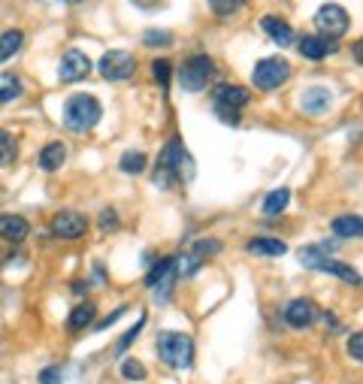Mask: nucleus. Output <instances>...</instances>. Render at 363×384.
Returning <instances> with one entry per match:
<instances>
[{"label": "nucleus", "mask_w": 363, "mask_h": 384, "mask_svg": "<svg viewBox=\"0 0 363 384\" xmlns=\"http://www.w3.org/2000/svg\"><path fill=\"white\" fill-rule=\"evenodd\" d=\"M143 43L148 46V49H158V46H173V34L170 30H146L143 34Z\"/></svg>", "instance_id": "29"}, {"label": "nucleus", "mask_w": 363, "mask_h": 384, "mask_svg": "<svg viewBox=\"0 0 363 384\" xmlns=\"http://www.w3.org/2000/svg\"><path fill=\"white\" fill-rule=\"evenodd\" d=\"M18 158V139L9 130H0V169L13 167Z\"/></svg>", "instance_id": "25"}, {"label": "nucleus", "mask_w": 363, "mask_h": 384, "mask_svg": "<svg viewBox=\"0 0 363 384\" xmlns=\"http://www.w3.org/2000/svg\"><path fill=\"white\" fill-rule=\"evenodd\" d=\"M246 251L248 255H257V257H281L288 251V245L276 236H255V239H248Z\"/></svg>", "instance_id": "16"}, {"label": "nucleus", "mask_w": 363, "mask_h": 384, "mask_svg": "<svg viewBox=\"0 0 363 384\" xmlns=\"http://www.w3.org/2000/svg\"><path fill=\"white\" fill-rule=\"evenodd\" d=\"M242 6H246V0H209V9H212V13H215L218 18L234 15V13H239Z\"/></svg>", "instance_id": "27"}, {"label": "nucleus", "mask_w": 363, "mask_h": 384, "mask_svg": "<svg viewBox=\"0 0 363 384\" xmlns=\"http://www.w3.org/2000/svg\"><path fill=\"white\" fill-rule=\"evenodd\" d=\"M103 118V106L94 94H73L64 103V127L70 134H88Z\"/></svg>", "instance_id": "2"}, {"label": "nucleus", "mask_w": 363, "mask_h": 384, "mask_svg": "<svg viewBox=\"0 0 363 384\" xmlns=\"http://www.w3.org/2000/svg\"><path fill=\"white\" fill-rule=\"evenodd\" d=\"M91 73V58L85 52H79V49H67L64 58H60L58 64V82H79V79H85Z\"/></svg>", "instance_id": "9"}, {"label": "nucleus", "mask_w": 363, "mask_h": 384, "mask_svg": "<svg viewBox=\"0 0 363 384\" xmlns=\"http://www.w3.org/2000/svg\"><path fill=\"white\" fill-rule=\"evenodd\" d=\"M151 76H155V82H160V88H170V76H173V64L170 60H155L151 64Z\"/></svg>", "instance_id": "30"}, {"label": "nucleus", "mask_w": 363, "mask_h": 384, "mask_svg": "<svg viewBox=\"0 0 363 384\" xmlns=\"http://www.w3.org/2000/svg\"><path fill=\"white\" fill-rule=\"evenodd\" d=\"M60 381H64V372H60L58 366L39 372V384H60Z\"/></svg>", "instance_id": "33"}, {"label": "nucleus", "mask_w": 363, "mask_h": 384, "mask_svg": "<svg viewBox=\"0 0 363 384\" xmlns=\"http://www.w3.org/2000/svg\"><path fill=\"white\" fill-rule=\"evenodd\" d=\"M348 354H351V360H355V363L363 360V336H360V333H355V336L348 339Z\"/></svg>", "instance_id": "31"}, {"label": "nucleus", "mask_w": 363, "mask_h": 384, "mask_svg": "<svg viewBox=\"0 0 363 384\" xmlns=\"http://www.w3.org/2000/svg\"><path fill=\"white\" fill-rule=\"evenodd\" d=\"M191 179H194V158L188 155L185 143L176 136V139H170L164 151L158 155V169H155V176H151V181H155V188L170 191L173 185H179V181L185 185Z\"/></svg>", "instance_id": "1"}, {"label": "nucleus", "mask_w": 363, "mask_h": 384, "mask_svg": "<svg viewBox=\"0 0 363 384\" xmlns=\"http://www.w3.org/2000/svg\"><path fill=\"white\" fill-rule=\"evenodd\" d=\"M64 4H82V0H64Z\"/></svg>", "instance_id": "38"}, {"label": "nucleus", "mask_w": 363, "mask_h": 384, "mask_svg": "<svg viewBox=\"0 0 363 384\" xmlns=\"http://www.w3.org/2000/svg\"><path fill=\"white\" fill-rule=\"evenodd\" d=\"M315 27H318V37L321 39H327V43H333V39H339V37H345L348 34V27H351V15H348V9L345 6H339V4H324L315 13Z\"/></svg>", "instance_id": "6"}, {"label": "nucleus", "mask_w": 363, "mask_h": 384, "mask_svg": "<svg viewBox=\"0 0 363 384\" xmlns=\"http://www.w3.org/2000/svg\"><path fill=\"white\" fill-rule=\"evenodd\" d=\"M85 230H88L85 215H79V212H73V209H64L52 218V236L64 239V242H73L79 236H85Z\"/></svg>", "instance_id": "10"}, {"label": "nucleus", "mask_w": 363, "mask_h": 384, "mask_svg": "<svg viewBox=\"0 0 363 384\" xmlns=\"http://www.w3.org/2000/svg\"><path fill=\"white\" fill-rule=\"evenodd\" d=\"M94 315H97V306H94V302H79V306L70 312L67 327L73 330V333H79V330H85V327L94 324Z\"/></svg>", "instance_id": "20"}, {"label": "nucleus", "mask_w": 363, "mask_h": 384, "mask_svg": "<svg viewBox=\"0 0 363 384\" xmlns=\"http://www.w3.org/2000/svg\"><path fill=\"white\" fill-rule=\"evenodd\" d=\"M73 290H76V294H85V290H88V285H85V281H76V285H73Z\"/></svg>", "instance_id": "37"}, {"label": "nucleus", "mask_w": 363, "mask_h": 384, "mask_svg": "<svg viewBox=\"0 0 363 384\" xmlns=\"http://www.w3.org/2000/svg\"><path fill=\"white\" fill-rule=\"evenodd\" d=\"M288 203H291V191H288V188L269 191L267 200H264V215H267V218H276V215H281V212L288 209Z\"/></svg>", "instance_id": "23"}, {"label": "nucleus", "mask_w": 363, "mask_h": 384, "mask_svg": "<svg viewBox=\"0 0 363 384\" xmlns=\"http://www.w3.org/2000/svg\"><path fill=\"white\" fill-rule=\"evenodd\" d=\"M121 376H125L127 381H143L148 372H146V366L139 360H134V357H127V360H121Z\"/></svg>", "instance_id": "28"}, {"label": "nucleus", "mask_w": 363, "mask_h": 384, "mask_svg": "<svg viewBox=\"0 0 363 384\" xmlns=\"http://www.w3.org/2000/svg\"><path fill=\"white\" fill-rule=\"evenodd\" d=\"M143 327H146V318H139V321H136V327H134V330H127L125 336H121V342H118V354H121V351H125V348L130 345V342H134V339L139 336V330H143Z\"/></svg>", "instance_id": "32"}, {"label": "nucleus", "mask_w": 363, "mask_h": 384, "mask_svg": "<svg viewBox=\"0 0 363 384\" xmlns=\"http://www.w3.org/2000/svg\"><path fill=\"white\" fill-rule=\"evenodd\" d=\"M300 106H302V113H306V115H324L327 109L333 106V94L327 88H321V85L306 88V91H302V97H300Z\"/></svg>", "instance_id": "13"}, {"label": "nucleus", "mask_w": 363, "mask_h": 384, "mask_svg": "<svg viewBox=\"0 0 363 384\" xmlns=\"http://www.w3.org/2000/svg\"><path fill=\"white\" fill-rule=\"evenodd\" d=\"M315 269L318 272H333V276H339L342 281H348V285H360V272L351 269L348 264H339V260H333V257H324Z\"/></svg>", "instance_id": "21"}, {"label": "nucleus", "mask_w": 363, "mask_h": 384, "mask_svg": "<svg viewBox=\"0 0 363 384\" xmlns=\"http://www.w3.org/2000/svg\"><path fill=\"white\" fill-rule=\"evenodd\" d=\"M100 227H103V230H115L118 227L115 209H103V212H100Z\"/></svg>", "instance_id": "34"}, {"label": "nucleus", "mask_w": 363, "mask_h": 384, "mask_svg": "<svg viewBox=\"0 0 363 384\" xmlns=\"http://www.w3.org/2000/svg\"><path fill=\"white\" fill-rule=\"evenodd\" d=\"M333 233H336L339 239H357L363 233V218L360 215H339V218H333Z\"/></svg>", "instance_id": "19"}, {"label": "nucleus", "mask_w": 363, "mask_h": 384, "mask_svg": "<svg viewBox=\"0 0 363 384\" xmlns=\"http://www.w3.org/2000/svg\"><path fill=\"white\" fill-rule=\"evenodd\" d=\"M260 27H264V34H267L279 49L294 46V30H291V25L285 22V18H279V15H264V18H260Z\"/></svg>", "instance_id": "14"}, {"label": "nucleus", "mask_w": 363, "mask_h": 384, "mask_svg": "<svg viewBox=\"0 0 363 384\" xmlns=\"http://www.w3.org/2000/svg\"><path fill=\"white\" fill-rule=\"evenodd\" d=\"M315 318H318V309L312 306V300H306V297H297L285 306V321H288V327H294V330L312 327Z\"/></svg>", "instance_id": "11"}, {"label": "nucleus", "mask_w": 363, "mask_h": 384, "mask_svg": "<svg viewBox=\"0 0 363 384\" xmlns=\"http://www.w3.org/2000/svg\"><path fill=\"white\" fill-rule=\"evenodd\" d=\"M215 113H218V118L224 121V124H239V113H234V109H227V106H215Z\"/></svg>", "instance_id": "35"}, {"label": "nucleus", "mask_w": 363, "mask_h": 384, "mask_svg": "<svg viewBox=\"0 0 363 384\" xmlns=\"http://www.w3.org/2000/svg\"><path fill=\"white\" fill-rule=\"evenodd\" d=\"M212 100H215V106H227V109H234V113H239L242 106L251 103V91L242 85H218L212 91Z\"/></svg>", "instance_id": "12"}, {"label": "nucleus", "mask_w": 363, "mask_h": 384, "mask_svg": "<svg viewBox=\"0 0 363 384\" xmlns=\"http://www.w3.org/2000/svg\"><path fill=\"white\" fill-rule=\"evenodd\" d=\"M300 55L302 58H309V60H321V58H327L330 52H333V46L327 43V39H321V37H315V34H306L300 39Z\"/></svg>", "instance_id": "18"}, {"label": "nucleus", "mask_w": 363, "mask_h": 384, "mask_svg": "<svg viewBox=\"0 0 363 384\" xmlns=\"http://www.w3.org/2000/svg\"><path fill=\"white\" fill-rule=\"evenodd\" d=\"M158 357L167 363L170 369H188L194 363V339L188 333H176V330H164L158 333Z\"/></svg>", "instance_id": "3"}, {"label": "nucleus", "mask_w": 363, "mask_h": 384, "mask_svg": "<svg viewBox=\"0 0 363 384\" xmlns=\"http://www.w3.org/2000/svg\"><path fill=\"white\" fill-rule=\"evenodd\" d=\"M97 70L106 82H125V79H130L136 73V55L125 52V49H113V52H106L100 58Z\"/></svg>", "instance_id": "7"}, {"label": "nucleus", "mask_w": 363, "mask_h": 384, "mask_svg": "<svg viewBox=\"0 0 363 384\" xmlns=\"http://www.w3.org/2000/svg\"><path fill=\"white\" fill-rule=\"evenodd\" d=\"M30 233V224L22 218V215H13V212H6V215H0V236L6 242H25Z\"/></svg>", "instance_id": "15"}, {"label": "nucleus", "mask_w": 363, "mask_h": 384, "mask_svg": "<svg viewBox=\"0 0 363 384\" xmlns=\"http://www.w3.org/2000/svg\"><path fill=\"white\" fill-rule=\"evenodd\" d=\"M22 43H25V34H22L18 27L4 30V34H0V64L13 58V55L18 52V49H22Z\"/></svg>", "instance_id": "22"}, {"label": "nucleus", "mask_w": 363, "mask_h": 384, "mask_svg": "<svg viewBox=\"0 0 363 384\" xmlns=\"http://www.w3.org/2000/svg\"><path fill=\"white\" fill-rule=\"evenodd\" d=\"M25 94V85L22 79L13 76V73H0V103H13Z\"/></svg>", "instance_id": "24"}, {"label": "nucleus", "mask_w": 363, "mask_h": 384, "mask_svg": "<svg viewBox=\"0 0 363 384\" xmlns=\"http://www.w3.org/2000/svg\"><path fill=\"white\" fill-rule=\"evenodd\" d=\"M125 312H127V306H121V309H115V312H113V315H109V318L97 321V330H106V327H113L118 318H125Z\"/></svg>", "instance_id": "36"}, {"label": "nucleus", "mask_w": 363, "mask_h": 384, "mask_svg": "<svg viewBox=\"0 0 363 384\" xmlns=\"http://www.w3.org/2000/svg\"><path fill=\"white\" fill-rule=\"evenodd\" d=\"M179 272H176V257H160L155 267L148 269L146 276V288H151L158 302H167L170 294H173V285H176Z\"/></svg>", "instance_id": "8"}, {"label": "nucleus", "mask_w": 363, "mask_h": 384, "mask_svg": "<svg viewBox=\"0 0 363 384\" xmlns=\"http://www.w3.org/2000/svg\"><path fill=\"white\" fill-rule=\"evenodd\" d=\"M67 160V146L64 143H46L43 151H39V169H46V173H55V169L64 167Z\"/></svg>", "instance_id": "17"}, {"label": "nucleus", "mask_w": 363, "mask_h": 384, "mask_svg": "<svg viewBox=\"0 0 363 384\" xmlns=\"http://www.w3.org/2000/svg\"><path fill=\"white\" fill-rule=\"evenodd\" d=\"M212 76H215V60H212L209 55H191L185 64L176 70L179 85L185 88V91H191V94L203 91L212 82Z\"/></svg>", "instance_id": "4"}, {"label": "nucleus", "mask_w": 363, "mask_h": 384, "mask_svg": "<svg viewBox=\"0 0 363 384\" xmlns=\"http://www.w3.org/2000/svg\"><path fill=\"white\" fill-rule=\"evenodd\" d=\"M291 79V60L281 58V55H269V58H260L255 70H251V82L260 91H276L279 85H285Z\"/></svg>", "instance_id": "5"}, {"label": "nucleus", "mask_w": 363, "mask_h": 384, "mask_svg": "<svg viewBox=\"0 0 363 384\" xmlns=\"http://www.w3.org/2000/svg\"><path fill=\"white\" fill-rule=\"evenodd\" d=\"M146 164H148V158L143 155V151H125L121 155V160H118V167H121V173H127V176H139L146 169Z\"/></svg>", "instance_id": "26"}]
</instances>
